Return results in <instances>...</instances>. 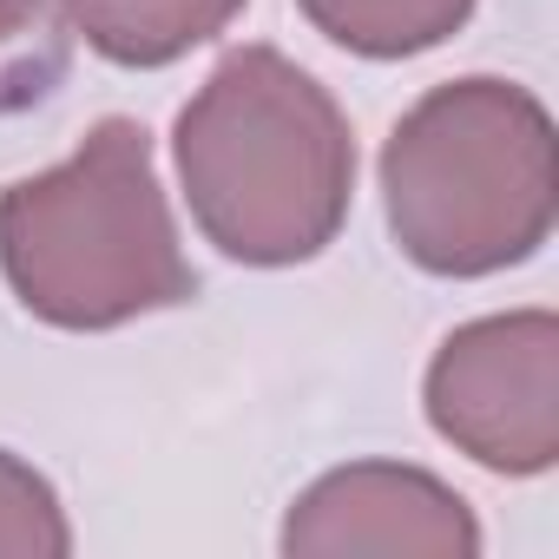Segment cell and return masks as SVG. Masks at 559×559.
Returning <instances> with one entry per match:
<instances>
[{
    "mask_svg": "<svg viewBox=\"0 0 559 559\" xmlns=\"http://www.w3.org/2000/svg\"><path fill=\"white\" fill-rule=\"evenodd\" d=\"M73 67V27L53 0H0V119L40 106Z\"/></svg>",
    "mask_w": 559,
    "mask_h": 559,
    "instance_id": "cell-8",
    "label": "cell"
},
{
    "mask_svg": "<svg viewBox=\"0 0 559 559\" xmlns=\"http://www.w3.org/2000/svg\"><path fill=\"white\" fill-rule=\"evenodd\" d=\"M0 276L27 317L99 336L198 297L152 132L99 119L53 171L0 185Z\"/></svg>",
    "mask_w": 559,
    "mask_h": 559,
    "instance_id": "cell-2",
    "label": "cell"
},
{
    "mask_svg": "<svg viewBox=\"0 0 559 559\" xmlns=\"http://www.w3.org/2000/svg\"><path fill=\"white\" fill-rule=\"evenodd\" d=\"M73 526L53 493V480L0 448V559H67Z\"/></svg>",
    "mask_w": 559,
    "mask_h": 559,
    "instance_id": "cell-9",
    "label": "cell"
},
{
    "mask_svg": "<svg viewBox=\"0 0 559 559\" xmlns=\"http://www.w3.org/2000/svg\"><path fill=\"white\" fill-rule=\"evenodd\" d=\"M389 237L428 276L526 263L559 217L552 112L493 73L421 93L382 145Z\"/></svg>",
    "mask_w": 559,
    "mask_h": 559,
    "instance_id": "cell-3",
    "label": "cell"
},
{
    "mask_svg": "<svg viewBox=\"0 0 559 559\" xmlns=\"http://www.w3.org/2000/svg\"><path fill=\"white\" fill-rule=\"evenodd\" d=\"M290 559H474L480 520L474 507L428 467L408 461H349L297 493L284 513Z\"/></svg>",
    "mask_w": 559,
    "mask_h": 559,
    "instance_id": "cell-5",
    "label": "cell"
},
{
    "mask_svg": "<svg viewBox=\"0 0 559 559\" xmlns=\"http://www.w3.org/2000/svg\"><path fill=\"white\" fill-rule=\"evenodd\" d=\"M53 8L99 60L152 73L217 40L243 14V0H53Z\"/></svg>",
    "mask_w": 559,
    "mask_h": 559,
    "instance_id": "cell-6",
    "label": "cell"
},
{
    "mask_svg": "<svg viewBox=\"0 0 559 559\" xmlns=\"http://www.w3.org/2000/svg\"><path fill=\"white\" fill-rule=\"evenodd\" d=\"M435 435L487 474H546L559 461V317L500 310L461 323L421 382Z\"/></svg>",
    "mask_w": 559,
    "mask_h": 559,
    "instance_id": "cell-4",
    "label": "cell"
},
{
    "mask_svg": "<svg viewBox=\"0 0 559 559\" xmlns=\"http://www.w3.org/2000/svg\"><path fill=\"white\" fill-rule=\"evenodd\" d=\"M304 21L362 60H408L454 40L474 14V0H297Z\"/></svg>",
    "mask_w": 559,
    "mask_h": 559,
    "instance_id": "cell-7",
    "label": "cell"
},
{
    "mask_svg": "<svg viewBox=\"0 0 559 559\" xmlns=\"http://www.w3.org/2000/svg\"><path fill=\"white\" fill-rule=\"evenodd\" d=\"M204 243L250 270H290L336 243L356 204V132L317 73L276 47L211 67L171 132Z\"/></svg>",
    "mask_w": 559,
    "mask_h": 559,
    "instance_id": "cell-1",
    "label": "cell"
}]
</instances>
